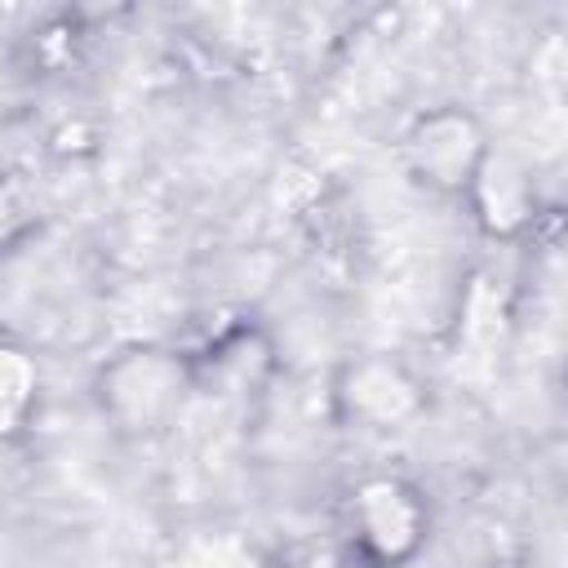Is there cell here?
Instances as JSON below:
<instances>
[{"label":"cell","instance_id":"6da1fadb","mask_svg":"<svg viewBox=\"0 0 568 568\" xmlns=\"http://www.w3.org/2000/svg\"><path fill=\"white\" fill-rule=\"evenodd\" d=\"M191 395V359L173 346H124L98 368V408L124 435L169 430Z\"/></svg>","mask_w":568,"mask_h":568},{"label":"cell","instance_id":"7a4b0ae2","mask_svg":"<svg viewBox=\"0 0 568 568\" xmlns=\"http://www.w3.org/2000/svg\"><path fill=\"white\" fill-rule=\"evenodd\" d=\"M342 532L359 568H408L430 541V506L404 475H364L342 501Z\"/></svg>","mask_w":568,"mask_h":568},{"label":"cell","instance_id":"3957f363","mask_svg":"<svg viewBox=\"0 0 568 568\" xmlns=\"http://www.w3.org/2000/svg\"><path fill=\"white\" fill-rule=\"evenodd\" d=\"M493 151L488 142V129L475 111L466 106H430L422 115H413V124L404 129L399 138V155H404V169L435 195H466L484 155Z\"/></svg>","mask_w":568,"mask_h":568},{"label":"cell","instance_id":"277c9868","mask_svg":"<svg viewBox=\"0 0 568 568\" xmlns=\"http://www.w3.org/2000/svg\"><path fill=\"white\" fill-rule=\"evenodd\" d=\"M333 404L359 430H399L426 408V390L413 377V368L382 351H368L342 364L333 382Z\"/></svg>","mask_w":568,"mask_h":568},{"label":"cell","instance_id":"5b68a950","mask_svg":"<svg viewBox=\"0 0 568 568\" xmlns=\"http://www.w3.org/2000/svg\"><path fill=\"white\" fill-rule=\"evenodd\" d=\"M462 200L470 204L479 231L493 240H515L537 217V182H532L528 164L501 146H493L484 155V164H479V173Z\"/></svg>","mask_w":568,"mask_h":568},{"label":"cell","instance_id":"8992f818","mask_svg":"<svg viewBox=\"0 0 568 568\" xmlns=\"http://www.w3.org/2000/svg\"><path fill=\"white\" fill-rule=\"evenodd\" d=\"M36 408H40V364L13 333H0V444L27 435Z\"/></svg>","mask_w":568,"mask_h":568},{"label":"cell","instance_id":"52a82bcc","mask_svg":"<svg viewBox=\"0 0 568 568\" xmlns=\"http://www.w3.org/2000/svg\"><path fill=\"white\" fill-rule=\"evenodd\" d=\"M22 217V200L9 191V186H0V240L9 235V226Z\"/></svg>","mask_w":568,"mask_h":568},{"label":"cell","instance_id":"ba28073f","mask_svg":"<svg viewBox=\"0 0 568 568\" xmlns=\"http://www.w3.org/2000/svg\"><path fill=\"white\" fill-rule=\"evenodd\" d=\"M501 568H510V564H501Z\"/></svg>","mask_w":568,"mask_h":568}]
</instances>
